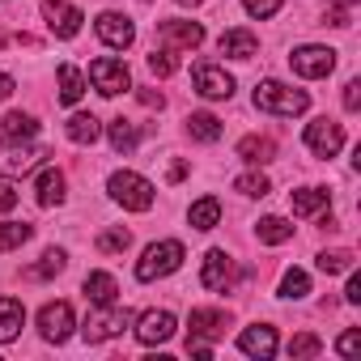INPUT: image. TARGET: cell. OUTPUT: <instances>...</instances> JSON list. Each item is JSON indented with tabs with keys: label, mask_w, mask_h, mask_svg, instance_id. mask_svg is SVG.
I'll use <instances>...</instances> for the list:
<instances>
[{
	"label": "cell",
	"mask_w": 361,
	"mask_h": 361,
	"mask_svg": "<svg viewBox=\"0 0 361 361\" xmlns=\"http://www.w3.org/2000/svg\"><path fill=\"white\" fill-rule=\"evenodd\" d=\"M306 106H310V94H306V90H293V85H285V81H276V77H268V81L255 85V111H264V115L293 119V115H302Z\"/></svg>",
	"instance_id": "obj_1"
},
{
	"label": "cell",
	"mask_w": 361,
	"mask_h": 361,
	"mask_svg": "<svg viewBox=\"0 0 361 361\" xmlns=\"http://www.w3.org/2000/svg\"><path fill=\"white\" fill-rule=\"evenodd\" d=\"M106 192H111V200L123 204L128 213H149V209H153V196H157V188L149 183L145 174H136V170H115V174L106 178Z\"/></svg>",
	"instance_id": "obj_2"
},
{
	"label": "cell",
	"mask_w": 361,
	"mask_h": 361,
	"mask_svg": "<svg viewBox=\"0 0 361 361\" xmlns=\"http://www.w3.org/2000/svg\"><path fill=\"white\" fill-rule=\"evenodd\" d=\"M183 243L178 238H161V243H153V247H145V255L136 259V281H161V276H170V272H178L183 268Z\"/></svg>",
	"instance_id": "obj_3"
},
{
	"label": "cell",
	"mask_w": 361,
	"mask_h": 361,
	"mask_svg": "<svg viewBox=\"0 0 361 361\" xmlns=\"http://www.w3.org/2000/svg\"><path fill=\"white\" fill-rule=\"evenodd\" d=\"M90 81H94V90H98L102 98H119L123 90H132V73H128V64L115 60V56L94 60V64H90Z\"/></svg>",
	"instance_id": "obj_4"
},
{
	"label": "cell",
	"mask_w": 361,
	"mask_h": 361,
	"mask_svg": "<svg viewBox=\"0 0 361 361\" xmlns=\"http://www.w3.org/2000/svg\"><path fill=\"white\" fill-rule=\"evenodd\" d=\"M289 64H293L298 77L319 81V77H331V68H336V51H331V47H319V43H306V47H298V51L289 56Z\"/></svg>",
	"instance_id": "obj_5"
},
{
	"label": "cell",
	"mask_w": 361,
	"mask_h": 361,
	"mask_svg": "<svg viewBox=\"0 0 361 361\" xmlns=\"http://www.w3.org/2000/svg\"><path fill=\"white\" fill-rule=\"evenodd\" d=\"M132 323V314L123 310V306H98V314H90L85 319V327H81V336L90 340V344H102V340H111V336H119L123 327Z\"/></svg>",
	"instance_id": "obj_6"
},
{
	"label": "cell",
	"mask_w": 361,
	"mask_h": 361,
	"mask_svg": "<svg viewBox=\"0 0 361 361\" xmlns=\"http://www.w3.org/2000/svg\"><path fill=\"white\" fill-rule=\"evenodd\" d=\"M43 18H47V30L56 39H77L81 22H85V13L77 5H68V0H43Z\"/></svg>",
	"instance_id": "obj_7"
},
{
	"label": "cell",
	"mask_w": 361,
	"mask_h": 361,
	"mask_svg": "<svg viewBox=\"0 0 361 361\" xmlns=\"http://www.w3.org/2000/svg\"><path fill=\"white\" fill-rule=\"evenodd\" d=\"M306 149L314 157H336L344 149V128L336 119H310L306 123Z\"/></svg>",
	"instance_id": "obj_8"
},
{
	"label": "cell",
	"mask_w": 361,
	"mask_h": 361,
	"mask_svg": "<svg viewBox=\"0 0 361 361\" xmlns=\"http://www.w3.org/2000/svg\"><path fill=\"white\" fill-rule=\"evenodd\" d=\"M73 327H77V319H73V306L68 302H47L39 310V331H43L47 344H64L73 336Z\"/></svg>",
	"instance_id": "obj_9"
},
{
	"label": "cell",
	"mask_w": 361,
	"mask_h": 361,
	"mask_svg": "<svg viewBox=\"0 0 361 361\" xmlns=\"http://www.w3.org/2000/svg\"><path fill=\"white\" fill-rule=\"evenodd\" d=\"M94 30H98V39L106 43V47H115V51H128L132 43H136V26H132V18H123V13H98V22H94Z\"/></svg>",
	"instance_id": "obj_10"
},
{
	"label": "cell",
	"mask_w": 361,
	"mask_h": 361,
	"mask_svg": "<svg viewBox=\"0 0 361 361\" xmlns=\"http://www.w3.org/2000/svg\"><path fill=\"white\" fill-rule=\"evenodd\" d=\"M230 327V314L226 310H213V306H200L192 310V331H188V344H213L221 340Z\"/></svg>",
	"instance_id": "obj_11"
},
{
	"label": "cell",
	"mask_w": 361,
	"mask_h": 361,
	"mask_svg": "<svg viewBox=\"0 0 361 361\" xmlns=\"http://www.w3.org/2000/svg\"><path fill=\"white\" fill-rule=\"evenodd\" d=\"M192 81H196V90H200L204 98H213V102H226V98H234V77H230L221 64H196Z\"/></svg>",
	"instance_id": "obj_12"
},
{
	"label": "cell",
	"mask_w": 361,
	"mask_h": 361,
	"mask_svg": "<svg viewBox=\"0 0 361 361\" xmlns=\"http://www.w3.org/2000/svg\"><path fill=\"white\" fill-rule=\"evenodd\" d=\"M157 35H161V43L174 51V47H183V51H196L200 43H204V26L200 22H183V18H170V22H161L157 26Z\"/></svg>",
	"instance_id": "obj_13"
},
{
	"label": "cell",
	"mask_w": 361,
	"mask_h": 361,
	"mask_svg": "<svg viewBox=\"0 0 361 361\" xmlns=\"http://www.w3.org/2000/svg\"><path fill=\"white\" fill-rule=\"evenodd\" d=\"M174 327H178V323H174L170 310H145V314L136 319V340L153 348V344H166V340L174 336Z\"/></svg>",
	"instance_id": "obj_14"
},
{
	"label": "cell",
	"mask_w": 361,
	"mask_h": 361,
	"mask_svg": "<svg viewBox=\"0 0 361 361\" xmlns=\"http://www.w3.org/2000/svg\"><path fill=\"white\" fill-rule=\"evenodd\" d=\"M276 327H268V323H255V327H243L238 331V348L247 353V357H259V361H268V357H276Z\"/></svg>",
	"instance_id": "obj_15"
},
{
	"label": "cell",
	"mask_w": 361,
	"mask_h": 361,
	"mask_svg": "<svg viewBox=\"0 0 361 361\" xmlns=\"http://www.w3.org/2000/svg\"><path fill=\"white\" fill-rule=\"evenodd\" d=\"M230 281H234V264H230V255L226 251H209L204 255V268H200V285L204 289H213V293H221V289H230Z\"/></svg>",
	"instance_id": "obj_16"
},
{
	"label": "cell",
	"mask_w": 361,
	"mask_h": 361,
	"mask_svg": "<svg viewBox=\"0 0 361 361\" xmlns=\"http://www.w3.org/2000/svg\"><path fill=\"white\" fill-rule=\"evenodd\" d=\"M68 183H64V174L56 170V166H47V170H39V183H35V196H39V204L43 209H60L64 204V192Z\"/></svg>",
	"instance_id": "obj_17"
},
{
	"label": "cell",
	"mask_w": 361,
	"mask_h": 361,
	"mask_svg": "<svg viewBox=\"0 0 361 361\" xmlns=\"http://www.w3.org/2000/svg\"><path fill=\"white\" fill-rule=\"evenodd\" d=\"M35 136H39V119L26 115V111H9L5 119H0V140L22 145V140H35Z\"/></svg>",
	"instance_id": "obj_18"
},
{
	"label": "cell",
	"mask_w": 361,
	"mask_h": 361,
	"mask_svg": "<svg viewBox=\"0 0 361 361\" xmlns=\"http://www.w3.org/2000/svg\"><path fill=\"white\" fill-rule=\"evenodd\" d=\"M217 47H221V56H230V60H251V56H259V39H255L251 30H226V35L217 39Z\"/></svg>",
	"instance_id": "obj_19"
},
{
	"label": "cell",
	"mask_w": 361,
	"mask_h": 361,
	"mask_svg": "<svg viewBox=\"0 0 361 361\" xmlns=\"http://www.w3.org/2000/svg\"><path fill=\"white\" fill-rule=\"evenodd\" d=\"M22 323H26V306L18 298H0V344H9L22 336Z\"/></svg>",
	"instance_id": "obj_20"
},
{
	"label": "cell",
	"mask_w": 361,
	"mask_h": 361,
	"mask_svg": "<svg viewBox=\"0 0 361 361\" xmlns=\"http://www.w3.org/2000/svg\"><path fill=\"white\" fill-rule=\"evenodd\" d=\"M238 157L251 161V166H268L276 157V140L272 136H243L238 140Z\"/></svg>",
	"instance_id": "obj_21"
},
{
	"label": "cell",
	"mask_w": 361,
	"mask_h": 361,
	"mask_svg": "<svg viewBox=\"0 0 361 361\" xmlns=\"http://www.w3.org/2000/svg\"><path fill=\"white\" fill-rule=\"evenodd\" d=\"M221 119L217 115H209V111H196V115H188V136L192 140H200V145H213V140H221Z\"/></svg>",
	"instance_id": "obj_22"
},
{
	"label": "cell",
	"mask_w": 361,
	"mask_h": 361,
	"mask_svg": "<svg viewBox=\"0 0 361 361\" xmlns=\"http://www.w3.org/2000/svg\"><path fill=\"white\" fill-rule=\"evenodd\" d=\"M85 298H90L94 306H111V302L119 298L115 276H111V272H90V276H85Z\"/></svg>",
	"instance_id": "obj_23"
},
{
	"label": "cell",
	"mask_w": 361,
	"mask_h": 361,
	"mask_svg": "<svg viewBox=\"0 0 361 361\" xmlns=\"http://www.w3.org/2000/svg\"><path fill=\"white\" fill-rule=\"evenodd\" d=\"M81 98H85V73L73 68V64H60V102L77 106Z\"/></svg>",
	"instance_id": "obj_24"
},
{
	"label": "cell",
	"mask_w": 361,
	"mask_h": 361,
	"mask_svg": "<svg viewBox=\"0 0 361 361\" xmlns=\"http://www.w3.org/2000/svg\"><path fill=\"white\" fill-rule=\"evenodd\" d=\"M98 136H102V123H98L90 111H77V115L68 119V140H73V145H94Z\"/></svg>",
	"instance_id": "obj_25"
},
{
	"label": "cell",
	"mask_w": 361,
	"mask_h": 361,
	"mask_svg": "<svg viewBox=\"0 0 361 361\" xmlns=\"http://www.w3.org/2000/svg\"><path fill=\"white\" fill-rule=\"evenodd\" d=\"M289 200H293V213H298V217H314V213H323V209L331 204V196H327L323 188H302V192H293Z\"/></svg>",
	"instance_id": "obj_26"
},
{
	"label": "cell",
	"mask_w": 361,
	"mask_h": 361,
	"mask_svg": "<svg viewBox=\"0 0 361 361\" xmlns=\"http://www.w3.org/2000/svg\"><path fill=\"white\" fill-rule=\"evenodd\" d=\"M188 221H192V230H213V226L221 221V200H217V196L196 200V204L188 209Z\"/></svg>",
	"instance_id": "obj_27"
},
{
	"label": "cell",
	"mask_w": 361,
	"mask_h": 361,
	"mask_svg": "<svg viewBox=\"0 0 361 361\" xmlns=\"http://www.w3.org/2000/svg\"><path fill=\"white\" fill-rule=\"evenodd\" d=\"M255 234H259V243H268V247H281V243H289L293 238V221H285V217H259V226H255Z\"/></svg>",
	"instance_id": "obj_28"
},
{
	"label": "cell",
	"mask_w": 361,
	"mask_h": 361,
	"mask_svg": "<svg viewBox=\"0 0 361 361\" xmlns=\"http://www.w3.org/2000/svg\"><path fill=\"white\" fill-rule=\"evenodd\" d=\"M43 157H47L43 149H13L9 157H0V170H5V174H13V178H18V174L35 170V166H39Z\"/></svg>",
	"instance_id": "obj_29"
},
{
	"label": "cell",
	"mask_w": 361,
	"mask_h": 361,
	"mask_svg": "<svg viewBox=\"0 0 361 361\" xmlns=\"http://www.w3.org/2000/svg\"><path fill=\"white\" fill-rule=\"evenodd\" d=\"M106 136H111L115 153H132V149L140 145V132H136V123H132V119H115V123L106 128Z\"/></svg>",
	"instance_id": "obj_30"
},
{
	"label": "cell",
	"mask_w": 361,
	"mask_h": 361,
	"mask_svg": "<svg viewBox=\"0 0 361 361\" xmlns=\"http://www.w3.org/2000/svg\"><path fill=\"white\" fill-rule=\"evenodd\" d=\"M30 234H35L30 221H0V251H13V247L30 243Z\"/></svg>",
	"instance_id": "obj_31"
},
{
	"label": "cell",
	"mask_w": 361,
	"mask_h": 361,
	"mask_svg": "<svg viewBox=\"0 0 361 361\" xmlns=\"http://www.w3.org/2000/svg\"><path fill=\"white\" fill-rule=\"evenodd\" d=\"M64 268H68V255H64L60 247H51V251H43V259L30 268V276H35V281H47V276H60Z\"/></svg>",
	"instance_id": "obj_32"
},
{
	"label": "cell",
	"mask_w": 361,
	"mask_h": 361,
	"mask_svg": "<svg viewBox=\"0 0 361 361\" xmlns=\"http://www.w3.org/2000/svg\"><path fill=\"white\" fill-rule=\"evenodd\" d=\"M234 192H243V196H251V200H264V196L272 192V183H268V174L251 170V174H238V178H234Z\"/></svg>",
	"instance_id": "obj_33"
},
{
	"label": "cell",
	"mask_w": 361,
	"mask_h": 361,
	"mask_svg": "<svg viewBox=\"0 0 361 361\" xmlns=\"http://www.w3.org/2000/svg\"><path fill=\"white\" fill-rule=\"evenodd\" d=\"M128 247H132V234H128L123 226H115V230H102V234H98V251H102V255H123Z\"/></svg>",
	"instance_id": "obj_34"
},
{
	"label": "cell",
	"mask_w": 361,
	"mask_h": 361,
	"mask_svg": "<svg viewBox=\"0 0 361 361\" xmlns=\"http://www.w3.org/2000/svg\"><path fill=\"white\" fill-rule=\"evenodd\" d=\"M306 293H310V276H306L302 268H289V272L281 276V298L298 302V298H306Z\"/></svg>",
	"instance_id": "obj_35"
},
{
	"label": "cell",
	"mask_w": 361,
	"mask_h": 361,
	"mask_svg": "<svg viewBox=\"0 0 361 361\" xmlns=\"http://www.w3.org/2000/svg\"><path fill=\"white\" fill-rule=\"evenodd\" d=\"M348 268H353V255L348 251H323L319 255V272H327V276H340Z\"/></svg>",
	"instance_id": "obj_36"
},
{
	"label": "cell",
	"mask_w": 361,
	"mask_h": 361,
	"mask_svg": "<svg viewBox=\"0 0 361 361\" xmlns=\"http://www.w3.org/2000/svg\"><path fill=\"white\" fill-rule=\"evenodd\" d=\"M319 353H323V340L310 336V331H302V336L289 340V357H319Z\"/></svg>",
	"instance_id": "obj_37"
},
{
	"label": "cell",
	"mask_w": 361,
	"mask_h": 361,
	"mask_svg": "<svg viewBox=\"0 0 361 361\" xmlns=\"http://www.w3.org/2000/svg\"><path fill=\"white\" fill-rule=\"evenodd\" d=\"M174 68H178V60H174V51H170V47H161V51H153V56H149V73H153V77H170Z\"/></svg>",
	"instance_id": "obj_38"
},
{
	"label": "cell",
	"mask_w": 361,
	"mask_h": 361,
	"mask_svg": "<svg viewBox=\"0 0 361 361\" xmlns=\"http://www.w3.org/2000/svg\"><path fill=\"white\" fill-rule=\"evenodd\" d=\"M281 5H285V0H243V9H247L251 18H259V22H264V18H272Z\"/></svg>",
	"instance_id": "obj_39"
},
{
	"label": "cell",
	"mask_w": 361,
	"mask_h": 361,
	"mask_svg": "<svg viewBox=\"0 0 361 361\" xmlns=\"http://www.w3.org/2000/svg\"><path fill=\"white\" fill-rule=\"evenodd\" d=\"M357 348H361V336H357V331H344V336L336 340V353H340V357H357Z\"/></svg>",
	"instance_id": "obj_40"
},
{
	"label": "cell",
	"mask_w": 361,
	"mask_h": 361,
	"mask_svg": "<svg viewBox=\"0 0 361 361\" xmlns=\"http://www.w3.org/2000/svg\"><path fill=\"white\" fill-rule=\"evenodd\" d=\"M344 111H361V81L357 77L344 85Z\"/></svg>",
	"instance_id": "obj_41"
},
{
	"label": "cell",
	"mask_w": 361,
	"mask_h": 361,
	"mask_svg": "<svg viewBox=\"0 0 361 361\" xmlns=\"http://www.w3.org/2000/svg\"><path fill=\"white\" fill-rule=\"evenodd\" d=\"M344 302H353V306H361V276L348 268V285H344Z\"/></svg>",
	"instance_id": "obj_42"
},
{
	"label": "cell",
	"mask_w": 361,
	"mask_h": 361,
	"mask_svg": "<svg viewBox=\"0 0 361 361\" xmlns=\"http://www.w3.org/2000/svg\"><path fill=\"white\" fill-rule=\"evenodd\" d=\"M18 209V192L9 183H0V213H13Z\"/></svg>",
	"instance_id": "obj_43"
},
{
	"label": "cell",
	"mask_w": 361,
	"mask_h": 361,
	"mask_svg": "<svg viewBox=\"0 0 361 361\" xmlns=\"http://www.w3.org/2000/svg\"><path fill=\"white\" fill-rule=\"evenodd\" d=\"M13 90H18V81H13L9 73H0V102H5V98H9Z\"/></svg>",
	"instance_id": "obj_44"
},
{
	"label": "cell",
	"mask_w": 361,
	"mask_h": 361,
	"mask_svg": "<svg viewBox=\"0 0 361 361\" xmlns=\"http://www.w3.org/2000/svg\"><path fill=\"white\" fill-rule=\"evenodd\" d=\"M140 102H145V106H157V111L166 106V98H161V94H153V90H145V94H140Z\"/></svg>",
	"instance_id": "obj_45"
},
{
	"label": "cell",
	"mask_w": 361,
	"mask_h": 361,
	"mask_svg": "<svg viewBox=\"0 0 361 361\" xmlns=\"http://www.w3.org/2000/svg\"><path fill=\"white\" fill-rule=\"evenodd\" d=\"M183 174H188V166H183V161H174V166H170V183H178Z\"/></svg>",
	"instance_id": "obj_46"
},
{
	"label": "cell",
	"mask_w": 361,
	"mask_h": 361,
	"mask_svg": "<svg viewBox=\"0 0 361 361\" xmlns=\"http://www.w3.org/2000/svg\"><path fill=\"white\" fill-rule=\"evenodd\" d=\"M331 5H336V9H353V5H357V0H331Z\"/></svg>",
	"instance_id": "obj_47"
},
{
	"label": "cell",
	"mask_w": 361,
	"mask_h": 361,
	"mask_svg": "<svg viewBox=\"0 0 361 361\" xmlns=\"http://www.w3.org/2000/svg\"><path fill=\"white\" fill-rule=\"evenodd\" d=\"M178 5H183V9H196V5H204V0H178Z\"/></svg>",
	"instance_id": "obj_48"
},
{
	"label": "cell",
	"mask_w": 361,
	"mask_h": 361,
	"mask_svg": "<svg viewBox=\"0 0 361 361\" xmlns=\"http://www.w3.org/2000/svg\"><path fill=\"white\" fill-rule=\"evenodd\" d=\"M0 47H5V35H0Z\"/></svg>",
	"instance_id": "obj_49"
}]
</instances>
